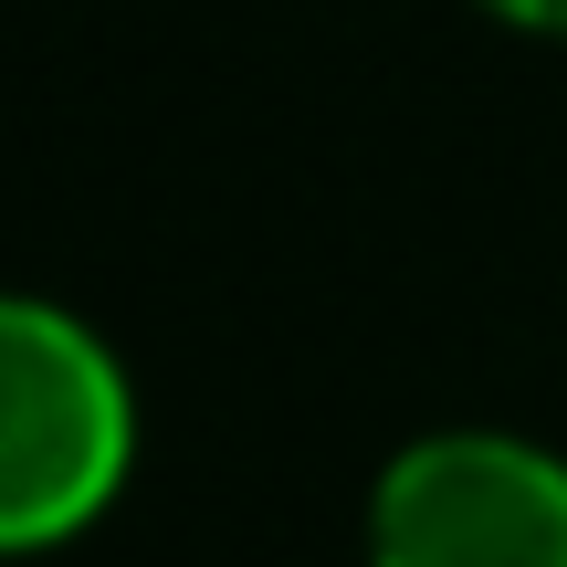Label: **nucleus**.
Masks as SVG:
<instances>
[{
	"label": "nucleus",
	"mask_w": 567,
	"mask_h": 567,
	"mask_svg": "<svg viewBox=\"0 0 567 567\" xmlns=\"http://www.w3.org/2000/svg\"><path fill=\"white\" fill-rule=\"evenodd\" d=\"M505 21H536V32H567V0H494Z\"/></svg>",
	"instance_id": "3"
},
{
	"label": "nucleus",
	"mask_w": 567,
	"mask_h": 567,
	"mask_svg": "<svg viewBox=\"0 0 567 567\" xmlns=\"http://www.w3.org/2000/svg\"><path fill=\"white\" fill-rule=\"evenodd\" d=\"M137 410L74 316L0 295V547H53L95 526L126 484Z\"/></svg>",
	"instance_id": "1"
},
{
	"label": "nucleus",
	"mask_w": 567,
	"mask_h": 567,
	"mask_svg": "<svg viewBox=\"0 0 567 567\" xmlns=\"http://www.w3.org/2000/svg\"><path fill=\"white\" fill-rule=\"evenodd\" d=\"M368 567H567V463L505 431L400 452L368 505Z\"/></svg>",
	"instance_id": "2"
}]
</instances>
